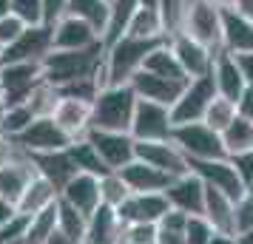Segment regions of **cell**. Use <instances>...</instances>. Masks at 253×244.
Returning a JSON list of instances; mask_svg holds the SVG:
<instances>
[{"instance_id":"cell-1","label":"cell","mask_w":253,"mask_h":244,"mask_svg":"<svg viewBox=\"0 0 253 244\" xmlns=\"http://www.w3.org/2000/svg\"><path fill=\"white\" fill-rule=\"evenodd\" d=\"M103 57H105V46L97 43L91 48H77V51H51L40 66H43V82L63 88L69 82L77 80H88L103 74Z\"/></svg>"},{"instance_id":"cell-2","label":"cell","mask_w":253,"mask_h":244,"mask_svg":"<svg viewBox=\"0 0 253 244\" xmlns=\"http://www.w3.org/2000/svg\"><path fill=\"white\" fill-rule=\"evenodd\" d=\"M160 43H165V40H142V37H131V35L117 37L114 43L105 46L100 82L103 85H128V80L142 69L145 57Z\"/></svg>"},{"instance_id":"cell-3","label":"cell","mask_w":253,"mask_h":244,"mask_svg":"<svg viewBox=\"0 0 253 244\" xmlns=\"http://www.w3.org/2000/svg\"><path fill=\"white\" fill-rule=\"evenodd\" d=\"M134 108H137V94L131 85H103L97 100L91 103V128L128 131Z\"/></svg>"},{"instance_id":"cell-4","label":"cell","mask_w":253,"mask_h":244,"mask_svg":"<svg viewBox=\"0 0 253 244\" xmlns=\"http://www.w3.org/2000/svg\"><path fill=\"white\" fill-rule=\"evenodd\" d=\"M211 51H222V6L211 0H188L182 9L179 29Z\"/></svg>"},{"instance_id":"cell-5","label":"cell","mask_w":253,"mask_h":244,"mask_svg":"<svg viewBox=\"0 0 253 244\" xmlns=\"http://www.w3.org/2000/svg\"><path fill=\"white\" fill-rule=\"evenodd\" d=\"M171 142L185 153L188 162H202V159H222L228 156L222 137L213 128H208L205 122H185V125H173Z\"/></svg>"},{"instance_id":"cell-6","label":"cell","mask_w":253,"mask_h":244,"mask_svg":"<svg viewBox=\"0 0 253 244\" xmlns=\"http://www.w3.org/2000/svg\"><path fill=\"white\" fill-rule=\"evenodd\" d=\"M216 97V85H213V77L205 74V77H196V80H188L185 88L179 91L176 103L171 105V119L173 125H185V122H202L208 105L213 103Z\"/></svg>"},{"instance_id":"cell-7","label":"cell","mask_w":253,"mask_h":244,"mask_svg":"<svg viewBox=\"0 0 253 244\" xmlns=\"http://www.w3.org/2000/svg\"><path fill=\"white\" fill-rule=\"evenodd\" d=\"M12 145L32 156V153L66 151V148L71 145V137L54 122V116H37L23 134L12 137Z\"/></svg>"},{"instance_id":"cell-8","label":"cell","mask_w":253,"mask_h":244,"mask_svg":"<svg viewBox=\"0 0 253 244\" xmlns=\"http://www.w3.org/2000/svg\"><path fill=\"white\" fill-rule=\"evenodd\" d=\"M128 134L137 142H157V139H171L173 134V119L171 108L148 100H137L134 116H131V128Z\"/></svg>"},{"instance_id":"cell-9","label":"cell","mask_w":253,"mask_h":244,"mask_svg":"<svg viewBox=\"0 0 253 244\" xmlns=\"http://www.w3.org/2000/svg\"><path fill=\"white\" fill-rule=\"evenodd\" d=\"M51 51H54V46H51V26L46 23L26 26L20 32V37L0 51V66H6V63H43Z\"/></svg>"},{"instance_id":"cell-10","label":"cell","mask_w":253,"mask_h":244,"mask_svg":"<svg viewBox=\"0 0 253 244\" xmlns=\"http://www.w3.org/2000/svg\"><path fill=\"white\" fill-rule=\"evenodd\" d=\"M40 82H43V66L40 63H6V66H0V94L6 100V108L23 105Z\"/></svg>"},{"instance_id":"cell-11","label":"cell","mask_w":253,"mask_h":244,"mask_svg":"<svg viewBox=\"0 0 253 244\" xmlns=\"http://www.w3.org/2000/svg\"><path fill=\"white\" fill-rule=\"evenodd\" d=\"M85 139L94 145V151L100 153L108 171H123L128 162H134L137 139L128 131H97L91 128L85 134Z\"/></svg>"},{"instance_id":"cell-12","label":"cell","mask_w":253,"mask_h":244,"mask_svg":"<svg viewBox=\"0 0 253 244\" xmlns=\"http://www.w3.org/2000/svg\"><path fill=\"white\" fill-rule=\"evenodd\" d=\"M168 46H171L173 57L179 60V66H182V71H185L188 80H196V77L211 74L216 51H211V48H205L202 43H196L194 37H188L185 32H173V35H168Z\"/></svg>"},{"instance_id":"cell-13","label":"cell","mask_w":253,"mask_h":244,"mask_svg":"<svg viewBox=\"0 0 253 244\" xmlns=\"http://www.w3.org/2000/svg\"><path fill=\"white\" fill-rule=\"evenodd\" d=\"M134 159L151 165V168H157V171H162V174H168V176H182V174L191 171V168H188V159H185V153L179 151L171 139L137 142Z\"/></svg>"},{"instance_id":"cell-14","label":"cell","mask_w":253,"mask_h":244,"mask_svg":"<svg viewBox=\"0 0 253 244\" xmlns=\"http://www.w3.org/2000/svg\"><path fill=\"white\" fill-rule=\"evenodd\" d=\"M191 168V174H196L208 187H216L222 190L225 196H230L233 202H239L245 196V187H242L239 176L233 171V165H230L228 156H222V159H202V162H188Z\"/></svg>"},{"instance_id":"cell-15","label":"cell","mask_w":253,"mask_h":244,"mask_svg":"<svg viewBox=\"0 0 253 244\" xmlns=\"http://www.w3.org/2000/svg\"><path fill=\"white\" fill-rule=\"evenodd\" d=\"M97 43H103V35L88 26L80 17H60L57 23L51 26V46L54 51H77V48H91Z\"/></svg>"},{"instance_id":"cell-16","label":"cell","mask_w":253,"mask_h":244,"mask_svg":"<svg viewBox=\"0 0 253 244\" xmlns=\"http://www.w3.org/2000/svg\"><path fill=\"white\" fill-rule=\"evenodd\" d=\"M171 210L165 193H131L117 208L123 224H157Z\"/></svg>"},{"instance_id":"cell-17","label":"cell","mask_w":253,"mask_h":244,"mask_svg":"<svg viewBox=\"0 0 253 244\" xmlns=\"http://www.w3.org/2000/svg\"><path fill=\"white\" fill-rule=\"evenodd\" d=\"M165 199L173 210H182L188 216H202V208H205V182L196 174H182L173 176L168 190H165Z\"/></svg>"},{"instance_id":"cell-18","label":"cell","mask_w":253,"mask_h":244,"mask_svg":"<svg viewBox=\"0 0 253 244\" xmlns=\"http://www.w3.org/2000/svg\"><path fill=\"white\" fill-rule=\"evenodd\" d=\"M35 174L37 171H35V165H32V159L17 148L9 162L0 165V199L12 202L14 208H17V202L23 196L26 185L35 179Z\"/></svg>"},{"instance_id":"cell-19","label":"cell","mask_w":253,"mask_h":244,"mask_svg":"<svg viewBox=\"0 0 253 244\" xmlns=\"http://www.w3.org/2000/svg\"><path fill=\"white\" fill-rule=\"evenodd\" d=\"M222 51L228 54L253 51V20L236 12L233 6H222Z\"/></svg>"},{"instance_id":"cell-20","label":"cell","mask_w":253,"mask_h":244,"mask_svg":"<svg viewBox=\"0 0 253 244\" xmlns=\"http://www.w3.org/2000/svg\"><path fill=\"white\" fill-rule=\"evenodd\" d=\"M60 199L71 205L74 210H80L83 216L88 219L94 210L100 208V176H91V174H77L71 176L66 187L60 190Z\"/></svg>"},{"instance_id":"cell-21","label":"cell","mask_w":253,"mask_h":244,"mask_svg":"<svg viewBox=\"0 0 253 244\" xmlns=\"http://www.w3.org/2000/svg\"><path fill=\"white\" fill-rule=\"evenodd\" d=\"M128 85L134 88L137 100L160 103V105H168V108L176 103L179 91L185 88L182 82H171V80H165V77H157V74H151V71H145V69H139L137 74L128 80Z\"/></svg>"},{"instance_id":"cell-22","label":"cell","mask_w":253,"mask_h":244,"mask_svg":"<svg viewBox=\"0 0 253 244\" xmlns=\"http://www.w3.org/2000/svg\"><path fill=\"white\" fill-rule=\"evenodd\" d=\"M123 219L117 208L100 205L85 221V244H120L123 242Z\"/></svg>"},{"instance_id":"cell-23","label":"cell","mask_w":253,"mask_h":244,"mask_svg":"<svg viewBox=\"0 0 253 244\" xmlns=\"http://www.w3.org/2000/svg\"><path fill=\"white\" fill-rule=\"evenodd\" d=\"M120 176H123V182L128 185L131 193H165L168 185H171V179H173V176L162 174V171H157V168H151V165H145V162H139V159L128 162L126 168L120 171Z\"/></svg>"},{"instance_id":"cell-24","label":"cell","mask_w":253,"mask_h":244,"mask_svg":"<svg viewBox=\"0 0 253 244\" xmlns=\"http://www.w3.org/2000/svg\"><path fill=\"white\" fill-rule=\"evenodd\" d=\"M26 156H29V153H26ZM29 159H32V165H35L37 176H43L46 182H51V185L57 187V193L66 187V182H69L71 176H77V168H74V162H71L69 151L32 153Z\"/></svg>"},{"instance_id":"cell-25","label":"cell","mask_w":253,"mask_h":244,"mask_svg":"<svg viewBox=\"0 0 253 244\" xmlns=\"http://www.w3.org/2000/svg\"><path fill=\"white\" fill-rule=\"evenodd\" d=\"M211 77H213L216 94L225 97V100H230V103H236L239 94L245 91V80H242V71H239V66H236V57L228 54V51H219L216 57H213Z\"/></svg>"},{"instance_id":"cell-26","label":"cell","mask_w":253,"mask_h":244,"mask_svg":"<svg viewBox=\"0 0 253 244\" xmlns=\"http://www.w3.org/2000/svg\"><path fill=\"white\" fill-rule=\"evenodd\" d=\"M51 116H54V122L69 134L71 139L85 137L88 128H91V105L80 103V100H66V97H60V103H57V108H54Z\"/></svg>"},{"instance_id":"cell-27","label":"cell","mask_w":253,"mask_h":244,"mask_svg":"<svg viewBox=\"0 0 253 244\" xmlns=\"http://www.w3.org/2000/svg\"><path fill=\"white\" fill-rule=\"evenodd\" d=\"M233 199L225 196L222 190L205 185V208H202V216L211 221V227L216 233H228L233 236Z\"/></svg>"},{"instance_id":"cell-28","label":"cell","mask_w":253,"mask_h":244,"mask_svg":"<svg viewBox=\"0 0 253 244\" xmlns=\"http://www.w3.org/2000/svg\"><path fill=\"white\" fill-rule=\"evenodd\" d=\"M57 187L51 185V182H46L43 176H37L26 185L23 196H20V202H17V213H23V216H35V213H40V210L51 208L54 202H57Z\"/></svg>"},{"instance_id":"cell-29","label":"cell","mask_w":253,"mask_h":244,"mask_svg":"<svg viewBox=\"0 0 253 244\" xmlns=\"http://www.w3.org/2000/svg\"><path fill=\"white\" fill-rule=\"evenodd\" d=\"M142 69L151 71V74H157V77H165V80H171V82H182V85L188 82L182 66H179V60L173 57L171 46H168V40H165V43H160V46H157L148 57H145Z\"/></svg>"},{"instance_id":"cell-30","label":"cell","mask_w":253,"mask_h":244,"mask_svg":"<svg viewBox=\"0 0 253 244\" xmlns=\"http://www.w3.org/2000/svg\"><path fill=\"white\" fill-rule=\"evenodd\" d=\"M126 35L142 37V40H168L160 9H142V6H139L137 12H134V17L128 20Z\"/></svg>"},{"instance_id":"cell-31","label":"cell","mask_w":253,"mask_h":244,"mask_svg":"<svg viewBox=\"0 0 253 244\" xmlns=\"http://www.w3.org/2000/svg\"><path fill=\"white\" fill-rule=\"evenodd\" d=\"M71 156V162H74V168H77V174H91V176H105L108 174V168H105V162L100 159V153L94 151V145L85 137H80V139H71V145L66 148Z\"/></svg>"},{"instance_id":"cell-32","label":"cell","mask_w":253,"mask_h":244,"mask_svg":"<svg viewBox=\"0 0 253 244\" xmlns=\"http://www.w3.org/2000/svg\"><path fill=\"white\" fill-rule=\"evenodd\" d=\"M219 137H222V145H225V153L228 156L253 151V122L245 119V116H239V114L230 119V125Z\"/></svg>"},{"instance_id":"cell-33","label":"cell","mask_w":253,"mask_h":244,"mask_svg":"<svg viewBox=\"0 0 253 244\" xmlns=\"http://www.w3.org/2000/svg\"><path fill=\"white\" fill-rule=\"evenodd\" d=\"M137 9H139V0H111L108 3V26H105V35H103V46H108L117 37L126 35V26Z\"/></svg>"},{"instance_id":"cell-34","label":"cell","mask_w":253,"mask_h":244,"mask_svg":"<svg viewBox=\"0 0 253 244\" xmlns=\"http://www.w3.org/2000/svg\"><path fill=\"white\" fill-rule=\"evenodd\" d=\"M71 17H80L88 26H94L100 35H105L108 26V0H69V12Z\"/></svg>"},{"instance_id":"cell-35","label":"cell","mask_w":253,"mask_h":244,"mask_svg":"<svg viewBox=\"0 0 253 244\" xmlns=\"http://www.w3.org/2000/svg\"><path fill=\"white\" fill-rule=\"evenodd\" d=\"M54 230H57V202L51 208L29 216V227H26L23 244H46Z\"/></svg>"},{"instance_id":"cell-36","label":"cell","mask_w":253,"mask_h":244,"mask_svg":"<svg viewBox=\"0 0 253 244\" xmlns=\"http://www.w3.org/2000/svg\"><path fill=\"white\" fill-rule=\"evenodd\" d=\"M85 216H83L80 210H74L71 205H66L63 199L57 196V230L63 236H69L74 242L85 244Z\"/></svg>"},{"instance_id":"cell-37","label":"cell","mask_w":253,"mask_h":244,"mask_svg":"<svg viewBox=\"0 0 253 244\" xmlns=\"http://www.w3.org/2000/svg\"><path fill=\"white\" fill-rule=\"evenodd\" d=\"M131 196L128 185L123 182L120 171H108L105 176H100V202L108 208H120L126 199Z\"/></svg>"},{"instance_id":"cell-38","label":"cell","mask_w":253,"mask_h":244,"mask_svg":"<svg viewBox=\"0 0 253 244\" xmlns=\"http://www.w3.org/2000/svg\"><path fill=\"white\" fill-rule=\"evenodd\" d=\"M37 116H35V111L29 108V105H12V108H6V116H3V122H0V134L3 137H17V134H23L32 122H35Z\"/></svg>"},{"instance_id":"cell-39","label":"cell","mask_w":253,"mask_h":244,"mask_svg":"<svg viewBox=\"0 0 253 244\" xmlns=\"http://www.w3.org/2000/svg\"><path fill=\"white\" fill-rule=\"evenodd\" d=\"M236 116V105L230 103V100H225V97H213V103L208 105L205 116H202V122H205L208 128H213L216 134H222V131L230 125V119Z\"/></svg>"},{"instance_id":"cell-40","label":"cell","mask_w":253,"mask_h":244,"mask_svg":"<svg viewBox=\"0 0 253 244\" xmlns=\"http://www.w3.org/2000/svg\"><path fill=\"white\" fill-rule=\"evenodd\" d=\"M60 103V94L54 85H48V82H40L35 91H32V97L26 100V105L35 111V116H51L54 114V108H57Z\"/></svg>"},{"instance_id":"cell-41","label":"cell","mask_w":253,"mask_h":244,"mask_svg":"<svg viewBox=\"0 0 253 244\" xmlns=\"http://www.w3.org/2000/svg\"><path fill=\"white\" fill-rule=\"evenodd\" d=\"M100 88H103V82L97 80V77H88V80H77V82L63 85V88H57V94L60 97H66V100H80V103L91 105L94 100H97Z\"/></svg>"},{"instance_id":"cell-42","label":"cell","mask_w":253,"mask_h":244,"mask_svg":"<svg viewBox=\"0 0 253 244\" xmlns=\"http://www.w3.org/2000/svg\"><path fill=\"white\" fill-rule=\"evenodd\" d=\"M9 9L23 26L43 23V0H9Z\"/></svg>"},{"instance_id":"cell-43","label":"cell","mask_w":253,"mask_h":244,"mask_svg":"<svg viewBox=\"0 0 253 244\" xmlns=\"http://www.w3.org/2000/svg\"><path fill=\"white\" fill-rule=\"evenodd\" d=\"M213 227L205 216H188V224H185V244H208L213 239Z\"/></svg>"},{"instance_id":"cell-44","label":"cell","mask_w":253,"mask_h":244,"mask_svg":"<svg viewBox=\"0 0 253 244\" xmlns=\"http://www.w3.org/2000/svg\"><path fill=\"white\" fill-rule=\"evenodd\" d=\"M228 159H230V165H233L236 176H239L245 193H253V151L233 153V156H228Z\"/></svg>"},{"instance_id":"cell-45","label":"cell","mask_w":253,"mask_h":244,"mask_svg":"<svg viewBox=\"0 0 253 244\" xmlns=\"http://www.w3.org/2000/svg\"><path fill=\"white\" fill-rule=\"evenodd\" d=\"M26 227H29V216L14 213L12 219L0 227V244H23Z\"/></svg>"},{"instance_id":"cell-46","label":"cell","mask_w":253,"mask_h":244,"mask_svg":"<svg viewBox=\"0 0 253 244\" xmlns=\"http://www.w3.org/2000/svg\"><path fill=\"white\" fill-rule=\"evenodd\" d=\"M251 227H253V193H245L233 205V236L242 230H251Z\"/></svg>"},{"instance_id":"cell-47","label":"cell","mask_w":253,"mask_h":244,"mask_svg":"<svg viewBox=\"0 0 253 244\" xmlns=\"http://www.w3.org/2000/svg\"><path fill=\"white\" fill-rule=\"evenodd\" d=\"M126 244H157V224H126L123 227Z\"/></svg>"},{"instance_id":"cell-48","label":"cell","mask_w":253,"mask_h":244,"mask_svg":"<svg viewBox=\"0 0 253 244\" xmlns=\"http://www.w3.org/2000/svg\"><path fill=\"white\" fill-rule=\"evenodd\" d=\"M23 29H26V26L20 23L14 14H6V17L0 20V51L9 46V43H14V40L20 37V32H23Z\"/></svg>"},{"instance_id":"cell-49","label":"cell","mask_w":253,"mask_h":244,"mask_svg":"<svg viewBox=\"0 0 253 244\" xmlns=\"http://www.w3.org/2000/svg\"><path fill=\"white\" fill-rule=\"evenodd\" d=\"M69 12V0H43V23L54 26L60 17H66Z\"/></svg>"},{"instance_id":"cell-50","label":"cell","mask_w":253,"mask_h":244,"mask_svg":"<svg viewBox=\"0 0 253 244\" xmlns=\"http://www.w3.org/2000/svg\"><path fill=\"white\" fill-rule=\"evenodd\" d=\"M233 105H236V114L253 122V88L251 85H245V91L239 94V100H236Z\"/></svg>"},{"instance_id":"cell-51","label":"cell","mask_w":253,"mask_h":244,"mask_svg":"<svg viewBox=\"0 0 253 244\" xmlns=\"http://www.w3.org/2000/svg\"><path fill=\"white\" fill-rule=\"evenodd\" d=\"M233 57H236V66H239V71H242L245 85H251L253 88V51L251 54H233Z\"/></svg>"},{"instance_id":"cell-52","label":"cell","mask_w":253,"mask_h":244,"mask_svg":"<svg viewBox=\"0 0 253 244\" xmlns=\"http://www.w3.org/2000/svg\"><path fill=\"white\" fill-rule=\"evenodd\" d=\"M157 244H185V230H165V227H157Z\"/></svg>"},{"instance_id":"cell-53","label":"cell","mask_w":253,"mask_h":244,"mask_svg":"<svg viewBox=\"0 0 253 244\" xmlns=\"http://www.w3.org/2000/svg\"><path fill=\"white\" fill-rule=\"evenodd\" d=\"M14 151H17V148L12 145V139L0 134V165H6V162H9V159L14 156Z\"/></svg>"},{"instance_id":"cell-54","label":"cell","mask_w":253,"mask_h":244,"mask_svg":"<svg viewBox=\"0 0 253 244\" xmlns=\"http://www.w3.org/2000/svg\"><path fill=\"white\" fill-rule=\"evenodd\" d=\"M14 213H17V208H14L12 202H6V199H0V227H3L6 221L12 219Z\"/></svg>"},{"instance_id":"cell-55","label":"cell","mask_w":253,"mask_h":244,"mask_svg":"<svg viewBox=\"0 0 253 244\" xmlns=\"http://www.w3.org/2000/svg\"><path fill=\"white\" fill-rule=\"evenodd\" d=\"M230 6H233L236 12H242L245 17H251L253 20V0H230Z\"/></svg>"},{"instance_id":"cell-56","label":"cell","mask_w":253,"mask_h":244,"mask_svg":"<svg viewBox=\"0 0 253 244\" xmlns=\"http://www.w3.org/2000/svg\"><path fill=\"white\" fill-rule=\"evenodd\" d=\"M46 244H80V242H74V239H69V236H63L60 230L51 233V239H48Z\"/></svg>"},{"instance_id":"cell-57","label":"cell","mask_w":253,"mask_h":244,"mask_svg":"<svg viewBox=\"0 0 253 244\" xmlns=\"http://www.w3.org/2000/svg\"><path fill=\"white\" fill-rule=\"evenodd\" d=\"M208 244H236V239L228 236V233H213V239H211Z\"/></svg>"},{"instance_id":"cell-58","label":"cell","mask_w":253,"mask_h":244,"mask_svg":"<svg viewBox=\"0 0 253 244\" xmlns=\"http://www.w3.org/2000/svg\"><path fill=\"white\" fill-rule=\"evenodd\" d=\"M233 239H236V244H253V227H251V230H242V233H236Z\"/></svg>"},{"instance_id":"cell-59","label":"cell","mask_w":253,"mask_h":244,"mask_svg":"<svg viewBox=\"0 0 253 244\" xmlns=\"http://www.w3.org/2000/svg\"><path fill=\"white\" fill-rule=\"evenodd\" d=\"M6 14H12V9H9V0H0V20H3Z\"/></svg>"},{"instance_id":"cell-60","label":"cell","mask_w":253,"mask_h":244,"mask_svg":"<svg viewBox=\"0 0 253 244\" xmlns=\"http://www.w3.org/2000/svg\"><path fill=\"white\" fill-rule=\"evenodd\" d=\"M3 116H6V100H3V94H0V122H3Z\"/></svg>"},{"instance_id":"cell-61","label":"cell","mask_w":253,"mask_h":244,"mask_svg":"<svg viewBox=\"0 0 253 244\" xmlns=\"http://www.w3.org/2000/svg\"><path fill=\"white\" fill-rule=\"evenodd\" d=\"M211 3H216V6H230V0H211Z\"/></svg>"},{"instance_id":"cell-62","label":"cell","mask_w":253,"mask_h":244,"mask_svg":"<svg viewBox=\"0 0 253 244\" xmlns=\"http://www.w3.org/2000/svg\"><path fill=\"white\" fill-rule=\"evenodd\" d=\"M120 244H126V242H120Z\"/></svg>"},{"instance_id":"cell-63","label":"cell","mask_w":253,"mask_h":244,"mask_svg":"<svg viewBox=\"0 0 253 244\" xmlns=\"http://www.w3.org/2000/svg\"><path fill=\"white\" fill-rule=\"evenodd\" d=\"M108 3H111V0H108Z\"/></svg>"}]
</instances>
